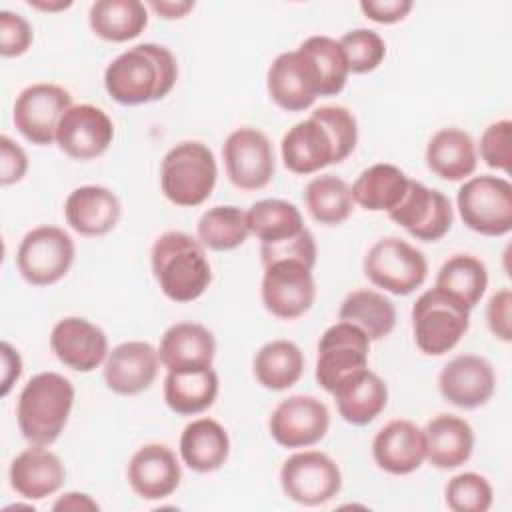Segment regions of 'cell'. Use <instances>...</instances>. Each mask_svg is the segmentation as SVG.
Instances as JSON below:
<instances>
[{
	"label": "cell",
	"mask_w": 512,
	"mask_h": 512,
	"mask_svg": "<svg viewBox=\"0 0 512 512\" xmlns=\"http://www.w3.org/2000/svg\"><path fill=\"white\" fill-rule=\"evenodd\" d=\"M22 374V360L20 354L8 344L2 342V396H6L12 388V384L20 378Z\"/></svg>",
	"instance_id": "obj_49"
},
{
	"label": "cell",
	"mask_w": 512,
	"mask_h": 512,
	"mask_svg": "<svg viewBox=\"0 0 512 512\" xmlns=\"http://www.w3.org/2000/svg\"><path fill=\"white\" fill-rule=\"evenodd\" d=\"M88 24L106 42H128L148 26V6L138 0H98L90 6Z\"/></svg>",
	"instance_id": "obj_32"
},
{
	"label": "cell",
	"mask_w": 512,
	"mask_h": 512,
	"mask_svg": "<svg viewBox=\"0 0 512 512\" xmlns=\"http://www.w3.org/2000/svg\"><path fill=\"white\" fill-rule=\"evenodd\" d=\"M150 264L164 296L178 304L200 298L212 282V268L204 246L198 238L180 230H170L156 238Z\"/></svg>",
	"instance_id": "obj_3"
},
{
	"label": "cell",
	"mask_w": 512,
	"mask_h": 512,
	"mask_svg": "<svg viewBox=\"0 0 512 512\" xmlns=\"http://www.w3.org/2000/svg\"><path fill=\"white\" fill-rule=\"evenodd\" d=\"M338 44L346 58L348 72L352 74H366L376 70L386 56V44L382 36L368 28H356L346 32L338 40Z\"/></svg>",
	"instance_id": "obj_41"
},
{
	"label": "cell",
	"mask_w": 512,
	"mask_h": 512,
	"mask_svg": "<svg viewBox=\"0 0 512 512\" xmlns=\"http://www.w3.org/2000/svg\"><path fill=\"white\" fill-rule=\"evenodd\" d=\"M34 40L32 26L20 14L10 10L0 12V54L4 58L22 56Z\"/></svg>",
	"instance_id": "obj_45"
},
{
	"label": "cell",
	"mask_w": 512,
	"mask_h": 512,
	"mask_svg": "<svg viewBox=\"0 0 512 512\" xmlns=\"http://www.w3.org/2000/svg\"><path fill=\"white\" fill-rule=\"evenodd\" d=\"M76 246L68 232L58 226H36L20 240L16 268L32 286H50L62 280L72 262Z\"/></svg>",
	"instance_id": "obj_9"
},
{
	"label": "cell",
	"mask_w": 512,
	"mask_h": 512,
	"mask_svg": "<svg viewBox=\"0 0 512 512\" xmlns=\"http://www.w3.org/2000/svg\"><path fill=\"white\" fill-rule=\"evenodd\" d=\"M250 234L260 238L262 244H272L304 230L300 210L286 200L266 198L254 202L246 212Z\"/></svg>",
	"instance_id": "obj_38"
},
{
	"label": "cell",
	"mask_w": 512,
	"mask_h": 512,
	"mask_svg": "<svg viewBox=\"0 0 512 512\" xmlns=\"http://www.w3.org/2000/svg\"><path fill=\"white\" fill-rule=\"evenodd\" d=\"M178 80L174 54L160 44L144 42L118 54L104 70L108 96L124 106L162 100Z\"/></svg>",
	"instance_id": "obj_2"
},
{
	"label": "cell",
	"mask_w": 512,
	"mask_h": 512,
	"mask_svg": "<svg viewBox=\"0 0 512 512\" xmlns=\"http://www.w3.org/2000/svg\"><path fill=\"white\" fill-rule=\"evenodd\" d=\"M456 206L462 222L482 236H504L512 230V184L506 178H468L456 194Z\"/></svg>",
	"instance_id": "obj_7"
},
{
	"label": "cell",
	"mask_w": 512,
	"mask_h": 512,
	"mask_svg": "<svg viewBox=\"0 0 512 512\" xmlns=\"http://www.w3.org/2000/svg\"><path fill=\"white\" fill-rule=\"evenodd\" d=\"M284 494L302 506H320L342 488L338 464L320 450H304L288 456L280 468Z\"/></svg>",
	"instance_id": "obj_10"
},
{
	"label": "cell",
	"mask_w": 512,
	"mask_h": 512,
	"mask_svg": "<svg viewBox=\"0 0 512 512\" xmlns=\"http://www.w3.org/2000/svg\"><path fill=\"white\" fill-rule=\"evenodd\" d=\"M330 426V412L324 402L308 394H294L282 400L270 414V436L282 448H308L320 442Z\"/></svg>",
	"instance_id": "obj_17"
},
{
	"label": "cell",
	"mask_w": 512,
	"mask_h": 512,
	"mask_svg": "<svg viewBox=\"0 0 512 512\" xmlns=\"http://www.w3.org/2000/svg\"><path fill=\"white\" fill-rule=\"evenodd\" d=\"M364 276L390 294L406 296L424 284L428 262L416 246L402 238L386 236L366 252Z\"/></svg>",
	"instance_id": "obj_8"
},
{
	"label": "cell",
	"mask_w": 512,
	"mask_h": 512,
	"mask_svg": "<svg viewBox=\"0 0 512 512\" xmlns=\"http://www.w3.org/2000/svg\"><path fill=\"white\" fill-rule=\"evenodd\" d=\"M434 288L472 310L488 288V270L476 256L454 254L440 266Z\"/></svg>",
	"instance_id": "obj_35"
},
{
	"label": "cell",
	"mask_w": 512,
	"mask_h": 512,
	"mask_svg": "<svg viewBox=\"0 0 512 512\" xmlns=\"http://www.w3.org/2000/svg\"><path fill=\"white\" fill-rule=\"evenodd\" d=\"M148 8H152L160 18L164 20H178L184 18L190 10H194V2L192 0H152L146 4Z\"/></svg>",
	"instance_id": "obj_50"
},
{
	"label": "cell",
	"mask_w": 512,
	"mask_h": 512,
	"mask_svg": "<svg viewBox=\"0 0 512 512\" xmlns=\"http://www.w3.org/2000/svg\"><path fill=\"white\" fill-rule=\"evenodd\" d=\"M444 494L448 508L454 512H486L494 500L490 482L476 472H462L450 478Z\"/></svg>",
	"instance_id": "obj_42"
},
{
	"label": "cell",
	"mask_w": 512,
	"mask_h": 512,
	"mask_svg": "<svg viewBox=\"0 0 512 512\" xmlns=\"http://www.w3.org/2000/svg\"><path fill=\"white\" fill-rule=\"evenodd\" d=\"M160 356L150 342L128 340L114 346L104 360V382L120 396H134L152 386Z\"/></svg>",
	"instance_id": "obj_20"
},
{
	"label": "cell",
	"mask_w": 512,
	"mask_h": 512,
	"mask_svg": "<svg viewBox=\"0 0 512 512\" xmlns=\"http://www.w3.org/2000/svg\"><path fill=\"white\" fill-rule=\"evenodd\" d=\"M410 178L394 164H372L352 184V198L370 212H390L408 190Z\"/></svg>",
	"instance_id": "obj_33"
},
{
	"label": "cell",
	"mask_w": 512,
	"mask_h": 512,
	"mask_svg": "<svg viewBox=\"0 0 512 512\" xmlns=\"http://www.w3.org/2000/svg\"><path fill=\"white\" fill-rule=\"evenodd\" d=\"M260 296L264 308L280 320L304 316L316 298L312 268L298 260H276L264 266Z\"/></svg>",
	"instance_id": "obj_13"
},
{
	"label": "cell",
	"mask_w": 512,
	"mask_h": 512,
	"mask_svg": "<svg viewBox=\"0 0 512 512\" xmlns=\"http://www.w3.org/2000/svg\"><path fill=\"white\" fill-rule=\"evenodd\" d=\"M358 142V124L344 106H320L282 136L284 166L300 176L346 160Z\"/></svg>",
	"instance_id": "obj_1"
},
{
	"label": "cell",
	"mask_w": 512,
	"mask_h": 512,
	"mask_svg": "<svg viewBox=\"0 0 512 512\" xmlns=\"http://www.w3.org/2000/svg\"><path fill=\"white\" fill-rule=\"evenodd\" d=\"M368 352L370 338L358 326L344 320L332 324L318 342V384L332 394L342 380L368 368Z\"/></svg>",
	"instance_id": "obj_14"
},
{
	"label": "cell",
	"mask_w": 512,
	"mask_h": 512,
	"mask_svg": "<svg viewBox=\"0 0 512 512\" xmlns=\"http://www.w3.org/2000/svg\"><path fill=\"white\" fill-rule=\"evenodd\" d=\"M438 388L444 400L458 408L484 406L496 388L492 364L476 354H460L452 358L438 376Z\"/></svg>",
	"instance_id": "obj_21"
},
{
	"label": "cell",
	"mask_w": 512,
	"mask_h": 512,
	"mask_svg": "<svg viewBox=\"0 0 512 512\" xmlns=\"http://www.w3.org/2000/svg\"><path fill=\"white\" fill-rule=\"evenodd\" d=\"M388 218L404 228L412 238L422 242H436L452 228L454 212L446 194L428 188L418 180L408 182V190Z\"/></svg>",
	"instance_id": "obj_15"
},
{
	"label": "cell",
	"mask_w": 512,
	"mask_h": 512,
	"mask_svg": "<svg viewBox=\"0 0 512 512\" xmlns=\"http://www.w3.org/2000/svg\"><path fill=\"white\" fill-rule=\"evenodd\" d=\"M510 310H512V292L510 288H502L496 294L490 296L486 306V320L490 332L502 340H512V328H510Z\"/></svg>",
	"instance_id": "obj_46"
},
{
	"label": "cell",
	"mask_w": 512,
	"mask_h": 512,
	"mask_svg": "<svg viewBox=\"0 0 512 512\" xmlns=\"http://www.w3.org/2000/svg\"><path fill=\"white\" fill-rule=\"evenodd\" d=\"M74 406V386L58 372L32 376L16 404V422L30 444L50 446L62 434Z\"/></svg>",
	"instance_id": "obj_4"
},
{
	"label": "cell",
	"mask_w": 512,
	"mask_h": 512,
	"mask_svg": "<svg viewBox=\"0 0 512 512\" xmlns=\"http://www.w3.org/2000/svg\"><path fill=\"white\" fill-rule=\"evenodd\" d=\"M218 374L210 368L168 372L164 378V400L168 408L182 416L208 410L218 396Z\"/></svg>",
	"instance_id": "obj_31"
},
{
	"label": "cell",
	"mask_w": 512,
	"mask_h": 512,
	"mask_svg": "<svg viewBox=\"0 0 512 512\" xmlns=\"http://www.w3.org/2000/svg\"><path fill=\"white\" fill-rule=\"evenodd\" d=\"M50 348L64 366L76 372L96 370L110 352L104 330L80 316H68L54 324Z\"/></svg>",
	"instance_id": "obj_19"
},
{
	"label": "cell",
	"mask_w": 512,
	"mask_h": 512,
	"mask_svg": "<svg viewBox=\"0 0 512 512\" xmlns=\"http://www.w3.org/2000/svg\"><path fill=\"white\" fill-rule=\"evenodd\" d=\"M114 140L110 116L94 104H74L62 116L56 130L58 148L74 160L102 156Z\"/></svg>",
	"instance_id": "obj_18"
},
{
	"label": "cell",
	"mask_w": 512,
	"mask_h": 512,
	"mask_svg": "<svg viewBox=\"0 0 512 512\" xmlns=\"http://www.w3.org/2000/svg\"><path fill=\"white\" fill-rule=\"evenodd\" d=\"M304 202L310 216L324 226H338L352 214V190L336 174H320L306 184Z\"/></svg>",
	"instance_id": "obj_37"
},
{
	"label": "cell",
	"mask_w": 512,
	"mask_h": 512,
	"mask_svg": "<svg viewBox=\"0 0 512 512\" xmlns=\"http://www.w3.org/2000/svg\"><path fill=\"white\" fill-rule=\"evenodd\" d=\"M260 260L262 266H268L276 260H298L306 264L308 268H314L316 264V240L308 228L298 232L296 236L272 242V244H260Z\"/></svg>",
	"instance_id": "obj_44"
},
{
	"label": "cell",
	"mask_w": 512,
	"mask_h": 512,
	"mask_svg": "<svg viewBox=\"0 0 512 512\" xmlns=\"http://www.w3.org/2000/svg\"><path fill=\"white\" fill-rule=\"evenodd\" d=\"M310 56L320 76V96H336L348 80V64L338 40L330 36H310L300 46Z\"/></svg>",
	"instance_id": "obj_40"
},
{
	"label": "cell",
	"mask_w": 512,
	"mask_h": 512,
	"mask_svg": "<svg viewBox=\"0 0 512 512\" xmlns=\"http://www.w3.org/2000/svg\"><path fill=\"white\" fill-rule=\"evenodd\" d=\"M266 88L278 108L302 112L320 96V76L310 56L296 48L272 60L266 72Z\"/></svg>",
	"instance_id": "obj_16"
},
{
	"label": "cell",
	"mask_w": 512,
	"mask_h": 512,
	"mask_svg": "<svg viewBox=\"0 0 512 512\" xmlns=\"http://www.w3.org/2000/svg\"><path fill=\"white\" fill-rule=\"evenodd\" d=\"M118 196L96 184L74 188L64 202V216L70 228L82 236L108 234L120 220Z\"/></svg>",
	"instance_id": "obj_25"
},
{
	"label": "cell",
	"mask_w": 512,
	"mask_h": 512,
	"mask_svg": "<svg viewBox=\"0 0 512 512\" xmlns=\"http://www.w3.org/2000/svg\"><path fill=\"white\" fill-rule=\"evenodd\" d=\"M8 476L10 486L18 496L26 500H44L62 488L66 468L46 446L32 444L12 460Z\"/></svg>",
	"instance_id": "obj_24"
},
{
	"label": "cell",
	"mask_w": 512,
	"mask_h": 512,
	"mask_svg": "<svg viewBox=\"0 0 512 512\" xmlns=\"http://www.w3.org/2000/svg\"><path fill=\"white\" fill-rule=\"evenodd\" d=\"M222 160L228 180L244 192L266 188L276 172L274 150L268 136L250 126L228 134L222 146Z\"/></svg>",
	"instance_id": "obj_11"
},
{
	"label": "cell",
	"mask_w": 512,
	"mask_h": 512,
	"mask_svg": "<svg viewBox=\"0 0 512 512\" xmlns=\"http://www.w3.org/2000/svg\"><path fill=\"white\" fill-rule=\"evenodd\" d=\"M70 106L74 104L66 88L50 82H36L16 96L12 120L16 130L28 142L48 146L56 142L58 124Z\"/></svg>",
	"instance_id": "obj_12"
},
{
	"label": "cell",
	"mask_w": 512,
	"mask_h": 512,
	"mask_svg": "<svg viewBox=\"0 0 512 512\" xmlns=\"http://www.w3.org/2000/svg\"><path fill=\"white\" fill-rule=\"evenodd\" d=\"M128 484L144 500L168 498L180 484V464L166 444H146L128 462Z\"/></svg>",
	"instance_id": "obj_22"
},
{
	"label": "cell",
	"mask_w": 512,
	"mask_h": 512,
	"mask_svg": "<svg viewBox=\"0 0 512 512\" xmlns=\"http://www.w3.org/2000/svg\"><path fill=\"white\" fill-rule=\"evenodd\" d=\"M196 234L200 244L208 250H234L242 246L250 234L246 212L232 204L208 208L198 220Z\"/></svg>",
	"instance_id": "obj_39"
},
{
	"label": "cell",
	"mask_w": 512,
	"mask_h": 512,
	"mask_svg": "<svg viewBox=\"0 0 512 512\" xmlns=\"http://www.w3.org/2000/svg\"><path fill=\"white\" fill-rule=\"evenodd\" d=\"M32 8L44 10V12H60L72 6V0H56V2H46V0H28Z\"/></svg>",
	"instance_id": "obj_52"
},
{
	"label": "cell",
	"mask_w": 512,
	"mask_h": 512,
	"mask_svg": "<svg viewBox=\"0 0 512 512\" xmlns=\"http://www.w3.org/2000/svg\"><path fill=\"white\" fill-rule=\"evenodd\" d=\"M426 458L440 470H452L468 462L474 450L472 426L454 414H438L424 428Z\"/></svg>",
	"instance_id": "obj_28"
},
{
	"label": "cell",
	"mask_w": 512,
	"mask_h": 512,
	"mask_svg": "<svg viewBox=\"0 0 512 512\" xmlns=\"http://www.w3.org/2000/svg\"><path fill=\"white\" fill-rule=\"evenodd\" d=\"M470 326V310L454 298L432 288L418 296L412 306L414 342L426 356L450 352Z\"/></svg>",
	"instance_id": "obj_6"
},
{
	"label": "cell",
	"mask_w": 512,
	"mask_h": 512,
	"mask_svg": "<svg viewBox=\"0 0 512 512\" xmlns=\"http://www.w3.org/2000/svg\"><path fill=\"white\" fill-rule=\"evenodd\" d=\"M54 510H98V502L92 500L88 494L82 492H66L60 496L54 506Z\"/></svg>",
	"instance_id": "obj_51"
},
{
	"label": "cell",
	"mask_w": 512,
	"mask_h": 512,
	"mask_svg": "<svg viewBox=\"0 0 512 512\" xmlns=\"http://www.w3.org/2000/svg\"><path fill=\"white\" fill-rule=\"evenodd\" d=\"M252 370L260 386L286 390L302 378L304 354L290 340H272L256 352Z\"/></svg>",
	"instance_id": "obj_36"
},
{
	"label": "cell",
	"mask_w": 512,
	"mask_h": 512,
	"mask_svg": "<svg viewBox=\"0 0 512 512\" xmlns=\"http://www.w3.org/2000/svg\"><path fill=\"white\" fill-rule=\"evenodd\" d=\"M230 454V438L214 418H196L188 422L180 436L182 462L200 474L214 472L224 466Z\"/></svg>",
	"instance_id": "obj_30"
},
{
	"label": "cell",
	"mask_w": 512,
	"mask_h": 512,
	"mask_svg": "<svg viewBox=\"0 0 512 512\" xmlns=\"http://www.w3.org/2000/svg\"><path fill=\"white\" fill-rule=\"evenodd\" d=\"M158 356L168 372L210 368L216 356V340L202 324L178 322L162 334Z\"/></svg>",
	"instance_id": "obj_26"
},
{
	"label": "cell",
	"mask_w": 512,
	"mask_h": 512,
	"mask_svg": "<svg viewBox=\"0 0 512 512\" xmlns=\"http://www.w3.org/2000/svg\"><path fill=\"white\" fill-rule=\"evenodd\" d=\"M372 456L378 468L388 474H410L426 460L424 430L410 420H392L376 432L372 440Z\"/></svg>",
	"instance_id": "obj_23"
},
{
	"label": "cell",
	"mask_w": 512,
	"mask_h": 512,
	"mask_svg": "<svg viewBox=\"0 0 512 512\" xmlns=\"http://www.w3.org/2000/svg\"><path fill=\"white\" fill-rule=\"evenodd\" d=\"M338 318L358 326L370 342L386 338L396 326V308L390 298L376 290L360 288L350 292L338 310Z\"/></svg>",
	"instance_id": "obj_34"
},
{
	"label": "cell",
	"mask_w": 512,
	"mask_h": 512,
	"mask_svg": "<svg viewBox=\"0 0 512 512\" xmlns=\"http://www.w3.org/2000/svg\"><path fill=\"white\" fill-rule=\"evenodd\" d=\"M218 178L212 150L196 140H186L170 148L160 164V188L166 200L182 208L204 204Z\"/></svg>",
	"instance_id": "obj_5"
},
{
	"label": "cell",
	"mask_w": 512,
	"mask_h": 512,
	"mask_svg": "<svg viewBox=\"0 0 512 512\" xmlns=\"http://www.w3.org/2000/svg\"><path fill=\"white\" fill-rule=\"evenodd\" d=\"M486 166L502 172H510L512 162V122L498 120L492 122L480 136V144L476 148Z\"/></svg>",
	"instance_id": "obj_43"
},
{
	"label": "cell",
	"mask_w": 512,
	"mask_h": 512,
	"mask_svg": "<svg viewBox=\"0 0 512 512\" xmlns=\"http://www.w3.org/2000/svg\"><path fill=\"white\" fill-rule=\"evenodd\" d=\"M338 414L354 426L370 424L388 404V386L386 382L364 368L346 380H342L332 392Z\"/></svg>",
	"instance_id": "obj_27"
},
{
	"label": "cell",
	"mask_w": 512,
	"mask_h": 512,
	"mask_svg": "<svg viewBox=\"0 0 512 512\" xmlns=\"http://www.w3.org/2000/svg\"><path fill=\"white\" fill-rule=\"evenodd\" d=\"M414 8L412 0H362L360 10L364 16L378 24H396L404 20Z\"/></svg>",
	"instance_id": "obj_48"
},
{
	"label": "cell",
	"mask_w": 512,
	"mask_h": 512,
	"mask_svg": "<svg viewBox=\"0 0 512 512\" xmlns=\"http://www.w3.org/2000/svg\"><path fill=\"white\" fill-rule=\"evenodd\" d=\"M28 170V156L12 138L6 134L0 138V182L10 186L20 182Z\"/></svg>",
	"instance_id": "obj_47"
},
{
	"label": "cell",
	"mask_w": 512,
	"mask_h": 512,
	"mask_svg": "<svg viewBox=\"0 0 512 512\" xmlns=\"http://www.w3.org/2000/svg\"><path fill=\"white\" fill-rule=\"evenodd\" d=\"M426 164L442 180H468L478 164L476 144L468 132L456 126L440 128L426 146Z\"/></svg>",
	"instance_id": "obj_29"
}]
</instances>
